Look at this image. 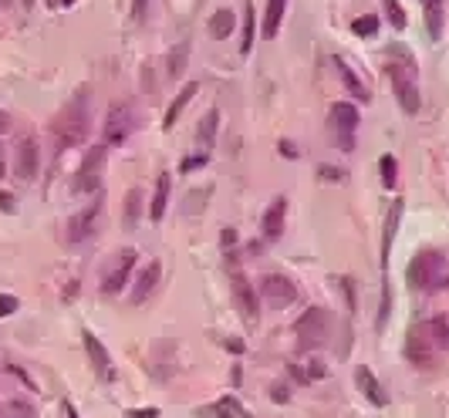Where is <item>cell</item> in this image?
Here are the masks:
<instances>
[{"mask_svg":"<svg viewBox=\"0 0 449 418\" xmlns=\"http://www.w3.org/2000/svg\"><path fill=\"white\" fill-rule=\"evenodd\" d=\"M443 351H449V320L446 317H429L409 328L406 338V357L412 365L429 367Z\"/></svg>","mask_w":449,"mask_h":418,"instance_id":"1","label":"cell"},{"mask_svg":"<svg viewBox=\"0 0 449 418\" xmlns=\"http://www.w3.org/2000/svg\"><path fill=\"white\" fill-rule=\"evenodd\" d=\"M91 91L81 85V88L71 95V102L64 105L58 118H54V139L61 149H71V145H81L88 139V128H91Z\"/></svg>","mask_w":449,"mask_h":418,"instance_id":"2","label":"cell"},{"mask_svg":"<svg viewBox=\"0 0 449 418\" xmlns=\"http://www.w3.org/2000/svg\"><path fill=\"white\" fill-rule=\"evenodd\" d=\"M406 280H409L412 291L419 293H439L449 287V260L443 250H419V254L409 260V270H406Z\"/></svg>","mask_w":449,"mask_h":418,"instance_id":"3","label":"cell"},{"mask_svg":"<svg viewBox=\"0 0 449 418\" xmlns=\"http://www.w3.org/2000/svg\"><path fill=\"white\" fill-rule=\"evenodd\" d=\"M388 78H392V88H396V98L402 105L406 115L419 112V85H416V61L409 58L406 48H388Z\"/></svg>","mask_w":449,"mask_h":418,"instance_id":"4","label":"cell"},{"mask_svg":"<svg viewBox=\"0 0 449 418\" xmlns=\"http://www.w3.org/2000/svg\"><path fill=\"white\" fill-rule=\"evenodd\" d=\"M294 334L301 348H321L331 338V314L324 307H311L294 320Z\"/></svg>","mask_w":449,"mask_h":418,"instance_id":"5","label":"cell"},{"mask_svg":"<svg viewBox=\"0 0 449 418\" xmlns=\"http://www.w3.org/2000/svg\"><path fill=\"white\" fill-rule=\"evenodd\" d=\"M102 169H105V145H91L88 155L81 159L75 172V192L78 196H91L102 182Z\"/></svg>","mask_w":449,"mask_h":418,"instance_id":"6","label":"cell"},{"mask_svg":"<svg viewBox=\"0 0 449 418\" xmlns=\"http://www.w3.org/2000/svg\"><path fill=\"white\" fill-rule=\"evenodd\" d=\"M230 287H233V304H237L240 317H244V324H257L260 320V301H257V293H254V283L237 266H230Z\"/></svg>","mask_w":449,"mask_h":418,"instance_id":"7","label":"cell"},{"mask_svg":"<svg viewBox=\"0 0 449 418\" xmlns=\"http://www.w3.org/2000/svg\"><path fill=\"white\" fill-rule=\"evenodd\" d=\"M132 128H135V112H132V105L115 102L108 108V118H105V142H108V145H122Z\"/></svg>","mask_w":449,"mask_h":418,"instance_id":"8","label":"cell"},{"mask_svg":"<svg viewBox=\"0 0 449 418\" xmlns=\"http://www.w3.org/2000/svg\"><path fill=\"white\" fill-rule=\"evenodd\" d=\"M331 128L338 142H341V149L351 152L355 149V128H358V108L348 102H334L331 105Z\"/></svg>","mask_w":449,"mask_h":418,"instance_id":"9","label":"cell"},{"mask_svg":"<svg viewBox=\"0 0 449 418\" xmlns=\"http://www.w3.org/2000/svg\"><path fill=\"white\" fill-rule=\"evenodd\" d=\"M135 250H122L118 254V260H115V266L105 273V280H102V293L105 297H115V293H122L128 287V273H132V266H135Z\"/></svg>","mask_w":449,"mask_h":418,"instance_id":"10","label":"cell"},{"mask_svg":"<svg viewBox=\"0 0 449 418\" xmlns=\"http://www.w3.org/2000/svg\"><path fill=\"white\" fill-rule=\"evenodd\" d=\"M98 213H102V203L85 206L81 213H75L68 223H64V240L68 243H85L95 233V223H98Z\"/></svg>","mask_w":449,"mask_h":418,"instance_id":"11","label":"cell"},{"mask_svg":"<svg viewBox=\"0 0 449 418\" xmlns=\"http://www.w3.org/2000/svg\"><path fill=\"white\" fill-rule=\"evenodd\" d=\"M38 142L31 139V135H24V139L17 142V149H14V172H17V179L21 182H31V179L38 176Z\"/></svg>","mask_w":449,"mask_h":418,"instance_id":"12","label":"cell"},{"mask_svg":"<svg viewBox=\"0 0 449 418\" xmlns=\"http://www.w3.org/2000/svg\"><path fill=\"white\" fill-rule=\"evenodd\" d=\"M260 293H264V301H267V304L287 307V304H294L297 287L287 277H281V273H267V277L260 280Z\"/></svg>","mask_w":449,"mask_h":418,"instance_id":"13","label":"cell"},{"mask_svg":"<svg viewBox=\"0 0 449 418\" xmlns=\"http://www.w3.org/2000/svg\"><path fill=\"white\" fill-rule=\"evenodd\" d=\"M81 341H85V355H88L91 367H95V375L102 381H112L115 378V371H112V357H108V351H105V344L91 334V330H85L81 334Z\"/></svg>","mask_w":449,"mask_h":418,"instance_id":"14","label":"cell"},{"mask_svg":"<svg viewBox=\"0 0 449 418\" xmlns=\"http://www.w3.org/2000/svg\"><path fill=\"white\" fill-rule=\"evenodd\" d=\"M159 277H162V266L155 263V260H149V263L142 266V273L135 277V287H132V293H128V301L139 307V304H145V297L159 287Z\"/></svg>","mask_w":449,"mask_h":418,"instance_id":"15","label":"cell"},{"mask_svg":"<svg viewBox=\"0 0 449 418\" xmlns=\"http://www.w3.org/2000/svg\"><path fill=\"white\" fill-rule=\"evenodd\" d=\"M284 219H287V199H284V196H277V199L267 206V213H264V223H260V229H264V240H267V243L281 240Z\"/></svg>","mask_w":449,"mask_h":418,"instance_id":"16","label":"cell"},{"mask_svg":"<svg viewBox=\"0 0 449 418\" xmlns=\"http://www.w3.org/2000/svg\"><path fill=\"white\" fill-rule=\"evenodd\" d=\"M355 381H358L361 395H365V398H368L375 408H385V405H388V392L382 388V381L372 375V367L358 365V371H355Z\"/></svg>","mask_w":449,"mask_h":418,"instance_id":"17","label":"cell"},{"mask_svg":"<svg viewBox=\"0 0 449 418\" xmlns=\"http://www.w3.org/2000/svg\"><path fill=\"white\" fill-rule=\"evenodd\" d=\"M169 189H172V179H169V172H159V179H155V192H153V203H149V219H153V223H162V216H166V209H169Z\"/></svg>","mask_w":449,"mask_h":418,"instance_id":"18","label":"cell"},{"mask_svg":"<svg viewBox=\"0 0 449 418\" xmlns=\"http://www.w3.org/2000/svg\"><path fill=\"white\" fill-rule=\"evenodd\" d=\"M334 71H338V78H341V85H345L355 98H361V102H372V91H368V85H361V78L351 71V64L345 61V58H334Z\"/></svg>","mask_w":449,"mask_h":418,"instance_id":"19","label":"cell"},{"mask_svg":"<svg viewBox=\"0 0 449 418\" xmlns=\"http://www.w3.org/2000/svg\"><path fill=\"white\" fill-rule=\"evenodd\" d=\"M217 132H220V108H210V112L200 118V128H196V145L210 155L213 142H217Z\"/></svg>","mask_w":449,"mask_h":418,"instance_id":"20","label":"cell"},{"mask_svg":"<svg viewBox=\"0 0 449 418\" xmlns=\"http://www.w3.org/2000/svg\"><path fill=\"white\" fill-rule=\"evenodd\" d=\"M398 219H402V199H396V203H392V209H388V219H385V233H382V270H388V254H392V243H396Z\"/></svg>","mask_w":449,"mask_h":418,"instance_id":"21","label":"cell"},{"mask_svg":"<svg viewBox=\"0 0 449 418\" xmlns=\"http://www.w3.org/2000/svg\"><path fill=\"white\" fill-rule=\"evenodd\" d=\"M233 27H237V14H233L230 7H223V11H217L213 17H210V34H213L217 41L230 38Z\"/></svg>","mask_w":449,"mask_h":418,"instance_id":"22","label":"cell"},{"mask_svg":"<svg viewBox=\"0 0 449 418\" xmlns=\"http://www.w3.org/2000/svg\"><path fill=\"white\" fill-rule=\"evenodd\" d=\"M186 64H190V41H180V44L169 51V58H166V75L169 78H182Z\"/></svg>","mask_w":449,"mask_h":418,"instance_id":"23","label":"cell"},{"mask_svg":"<svg viewBox=\"0 0 449 418\" xmlns=\"http://www.w3.org/2000/svg\"><path fill=\"white\" fill-rule=\"evenodd\" d=\"M284 7H287V0H267V14H264V38H277L281 21H284Z\"/></svg>","mask_w":449,"mask_h":418,"instance_id":"24","label":"cell"},{"mask_svg":"<svg viewBox=\"0 0 449 418\" xmlns=\"http://www.w3.org/2000/svg\"><path fill=\"white\" fill-rule=\"evenodd\" d=\"M196 91H200V85H196V81H190V85H182V91L176 95V102L169 105V112H166V128H172V125H176V118H180V115H182V108H186V105L192 102V95H196Z\"/></svg>","mask_w":449,"mask_h":418,"instance_id":"25","label":"cell"},{"mask_svg":"<svg viewBox=\"0 0 449 418\" xmlns=\"http://www.w3.org/2000/svg\"><path fill=\"white\" fill-rule=\"evenodd\" d=\"M139 216H142V189H128L125 192V216H122L125 229L139 226Z\"/></svg>","mask_w":449,"mask_h":418,"instance_id":"26","label":"cell"},{"mask_svg":"<svg viewBox=\"0 0 449 418\" xmlns=\"http://www.w3.org/2000/svg\"><path fill=\"white\" fill-rule=\"evenodd\" d=\"M425 27L433 41L443 34V0H425Z\"/></svg>","mask_w":449,"mask_h":418,"instance_id":"27","label":"cell"},{"mask_svg":"<svg viewBox=\"0 0 449 418\" xmlns=\"http://www.w3.org/2000/svg\"><path fill=\"white\" fill-rule=\"evenodd\" d=\"M254 34H257V11H254V4H247V14H244V41H240V54H250V48H254Z\"/></svg>","mask_w":449,"mask_h":418,"instance_id":"28","label":"cell"},{"mask_svg":"<svg viewBox=\"0 0 449 418\" xmlns=\"http://www.w3.org/2000/svg\"><path fill=\"white\" fill-rule=\"evenodd\" d=\"M378 169H382L385 189H392V186L398 182V162H396V155H382V159H378Z\"/></svg>","mask_w":449,"mask_h":418,"instance_id":"29","label":"cell"},{"mask_svg":"<svg viewBox=\"0 0 449 418\" xmlns=\"http://www.w3.org/2000/svg\"><path fill=\"white\" fill-rule=\"evenodd\" d=\"M388 314H392V287H388V280H385L382 287V307H378V320H375V328L385 330V324H388Z\"/></svg>","mask_w":449,"mask_h":418,"instance_id":"30","label":"cell"},{"mask_svg":"<svg viewBox=\"0 0 449 418\" xmlns=\"http://www.w3.org/2000/svg\"><path fill=\"white\" fill-rule=\"evenodd\" d=\"M351 31L358 34V38H375V31H378V17H358V21H351Z\"/></svg>","mask_w":449,"mask_h":418,"instance_id":"31","label":"cell"},{"mask_svg":"<svg viewBox=\"0 0 449 418\" xmlns=\"http://www.w3.org/2000/svg\"><path fill=\"white\" fill-rule=\"evenodd\" d=\"M4 418H38V412L27 402H11V405L4 408Z\"/></svg>","mask_w":449,"mask_h":418,"instance_id":"32","label":"cell"},{"mask_svg":"<svg viewBox=\"0 0 449 418\" xmlns=\"http://www.w3.org/2000/svg\"><path fill=\"white\" fill-rule=\"evenodd\" d=\"M385 11H388V21H392V27H396V31H402V27H406V14H402V7H398L396 0H388V4H385Z\"/></svg>","mask_w":449,"mask_h":418,"instance_id":"33","label":"cell"},{"mask_svg":"<svg viewBox=\"0 0 449 418\" xmlns=\"http://www.w3.org/2000/svg\"><path fill=\"white\" fill-rule=\"evenodd\" d=\"M17 307H21V301H17L14 293H0V317L17 314Z\"/></svg>","mask_w":449,"mask_h":418,"instance_id":"34","label":"cell"},{"mask_svg":"<svg viewBox=\"0 0 449 418\" xmlns=\"http://www.w3.org/2000/svg\"><path fill=\"white\" fill-rule=\"evenodd\" d=\"M206 159H210L206 152L190 155V159H182V165H180V169H182V172H196V169H203V165H206Z\"/></svg>","mask_w":449,"mask_h":418,"instance_id":"35","label":"cell"},{"mask_svg":"<svg viewBox=\"0 0 449 418\" xmlns=\"http://www.w3.org/2000/svg\"><path fill=\"white\" fill-rule=\"evenodd\" d=\"M318 172L324 182H341V179H345V172H341V169H331V165H321Z\"/></svg>","mask_w":449,"mask_h":418,"instance_id":"36","label":"cell"},{"mask_svg":"<svg viewBox=\"0 0 449 418\" xmlns=\"http://www.w3.org/2000/svg\"><path fill=\"white\" fill-rule=\"evenodd\" d=\"M125 418H159V408H128Z\"/></svg>","mask_w":449,"mask_h":418,"instance_id":"37","label":"cell"},{"mask_svg":"<svg viewBox=\"0 0 449 418\" xmlns=\"http://www.w3.org/2000/svg\"><path fill=\"white\" fill-rule=\"evenodd\" d=\"M145 7H149V0H135V4H132V21H135V24L145 21Z\"/></svg>","mask_w":449,"mask_h":418,"instance_id":"38","label":"cell"},{"mask_svg":"<svg viewBox=\"0 0 449 418\" xmlns=\"http://www.w3.org/2000/svg\"><path fill=\"white\" fill-rule=\"evenodd\" d=\"M341 291H345L348 310H355V287H351V280H348V277H341Z\"/></svg>","mask_w":449,"mask_h":418,"instance_id":"39","label":"cell"},{"mask_svg":"<svg viewBox=\"0 0 449 418\" xmlns=\"http://www.w3.org/2000/svg\"><path fill=\"white\" fill-rule=\"evenodd\" d=\"M0 209H4V213H17V206H14V196L0 192Z\"/></svg>","mask_w":449,"mask_h":418,"instance_id":"40","label":"cell"},{"mask_svg":"<svg viewBox=\"0 0 449 418\" xmlns=\"http://www.w3.org/2000/svg\"><path fill=\"white\" fill-rule=\"evenodd\" d=\"M270 398H274V402H287V385H274V388H270Z\"/></svg>","mask_w":449,"mask_h":418,"instance_id":"41","label":"cell"},{"mask_svg":"<svg viewBox=\"0 0 449 418\" xmlns=\"http://www.w3.org/2000/svg\"><path fill=\"white\" fill-rule=\"evenodd\" d=\"M227 351H233V355H244V341H237V338H227Z\"/></svg>","mask_w":449,"mask_h":418,"instance_id":"42","label":"cell"},{"mask_svg":"<svg viewBox=\"0 0 449 418\" xmlns=\"http://www.w3.org/2000/svg\"><path fill=\"white\" fill-rule=\"evenodd\" d=\"M220 243H223V246H233V243H237V233H233V229H223Z\"/></svg>","mask_w":449,"mask_h":418,"instance_id":"43","label":"cell"},{"mask_svg":"<svg viewBox=\"0 0 449 418\" xmlns=\"http://www.w3.org/2000/svg\"><path fill=\"white\" fill-rule=\"evenodd\" d=\"M7 176V145H0V179Z\"/></svg>","mask_w":449,"mask_h":418,"instance_id":"44","label":"cell"},{"mask_svg":"<svg viewBox=\"0 0 449 418\" xmlns=\"http://www.w3.org/2000/svg\"><path fill=\"white\" fill-rule=\"evenodd\" d=\"M281 152L287 155V159H294V155H297V149H294V145H291V142H281Z\"/></svg>","mask_w":449,"mask_h":418,"instance_id":"45","label":"cell"},{"mask_svg":"<svg viewBox=\"0 0 449 418\" xmlns=\"http://www.w3.org/2000/svg\"><path fill=\"white\" fill-rule=\"evenodd\" d=\"M64 418H78V408H75V402H64Z\"/></svg>","mask_w":449,"mask_h":418,"instance_id":"46","label":"cell"},{"mask_svg":"<svg viewBox=\"0 0 449 418\" xmlns=\"http://www.w3.org/2000/svg\"><path fill=\"white\" fill-rule=\"evenodd\" d=\"M7 128H11V115L0 108V132H7Z\"/></svg>","mask_w":449,"mask_h":418,"instance_id":"47","label":"cell"},{"mask_svg":"<svg viewBox=\"0 0 449 418\" xmlns=\"http://www.w3.org/2000/svg\"><path fill=\"white\" fill-rule=\"evenodd\" d=\"M75 0H48V7H71Z\"/></svg>","mask_w":449,"mask_h":418,"instance_id":"48","label":"cell"},{"mask_svg":"<svg viewBox=\"0 0 449 418\" xmlns=\"http://www.w3.org/2000/svg\"><path fill=\"white\" fill-rule=\"evenodd\" d=\"M0 11H11V0H0Z\"/></svg>","mask_w":449,"mask_h":418,"instance_id":"49","label":"cell"},{"mask_svg":"<svg viewBox=\"0 0 449 418\" xmlns=\"http://www.w3.org/2000/svg\"><path fill=\"white\" fill-rule=\"evenodd\" d=\"M31 7H34V0H24V11H31Z\"/></svg>","mask_w":449,"mask_h":418,"instance_id":"50","label":"cell"},{"mask_svg":"<svg viewBox=\"0 0 449 418\" xmlns=\"http://www.w3.org/2000/svg\"><path fill=\"white\" fill-rule=\"evenodd\" d=\"M200 4H203V0H200Z\"/></svg>","mask_w":449,"mask_h":418,"instance_id":"51","label":"cell"},{"mask_svg":"<svg viewBox=\"0 0 449 418\" xmlns=\"http://www.w3.org/2000/svg\"><path fill=\"white\" fill-rule=\"evenodd\" d=\"M423 4H425V0H423Z\"/></svg>","mask_w":449,"mask_h":418,"instance_id":"52","label":"cell"}]
</instances>
